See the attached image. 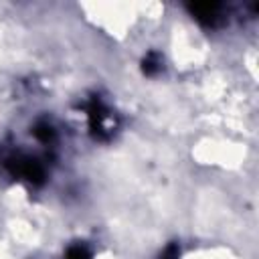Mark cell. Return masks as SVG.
I'll list each match as a JSON object with an SVG mask.
<instances>
[{
	"label": "cell",
	"instance_id": "cell-1",
	"mask_svg": "<svg viewBox=\"0 0 259 259\" xmlns=\"http://www.w3.org/2000/svg\"><path fill=\"white\" fill-rule=\"evenodd\" d=\"M8 168H10L12 174L22 176L24 180H28L32 184H42L45 182V170L34 158H26V156L12 158L8 162Z\"/></svg>",
	"mask_w": 259,
	"mask_h": 259
},
{
	"label": "cell",
	"instance_id": "cell-2",
	"mask_svg": "<svg viewBox=\"0 0 259 259\" xmlns=\"http://www.w3.org/2000/svg\"><path fill=\"white\" fill-rule=\"evenodd\" d=\"M188 10L198 22L206 26H217L223 18L221 16L223 6L219 2H194V4H188Z\"/></svg>",
	"mask_w": 259,
	"mask_h": 259
},
{
	"label": "cell",
	"instance_id": "cell-3",
	"mask_svg": "<svg viewBox=\"0 0 259 259\" xmlns=\"http://www.w3.org/2000/svg\"><path fill=\"white\" fill-rule=\"evenodd\" d=\"M32 134H34V138L40 140L42 144H49V142L55 140V130H53V125H49V123H45V121L36 123L34 130H32Z\"/></svg>",
	"mask_w": 259,
	"mask_h": 259
},
{
	"label": "cell",
	"instance_id": "cell-4",
	"mask_svg": "<svg viewBox=\"0 0 259 259\" xmlns=\"http://www.w3.org/2000/svg\"><path fill=\"white\" fill-rule=\"evenodd\" d=\"M160 57L156 55V53H148V57L142 61V71L146 73V75H156L158 73V69H160Z\"/></svg>",
	"mask_w": 259,
	"mask_h": 259
},
{
	"label": "cell",
	"instance_id": "cell-5",
	"mask_svg": "<svg viewBox=\"0 0 259 259\" xmlns=\"http://www.w3.org/2000/svg\"><path fill=\"white\" fill-rule=\"evenodd\" d=\"M65 259H91V255L85 245H73V247H69Z\"/></svg>",
	"mask_w": 259,
	"mask_h": 259
}]
</instances>
